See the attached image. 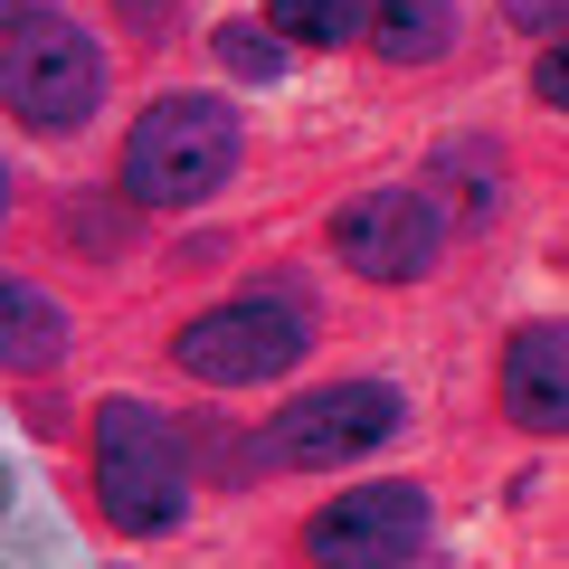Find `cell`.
<instances>
[{
	"label": "cell",
	"instance_id": "6da1fadb",
	"mask_svg": "<svg viewBox=\"0 0 569 569\" xmlns=\"http://www.w3.org/2000/svg\"><path fill=\"white\" fill-rule=\"evenodd\" d=\"M247 162V123L228 96L209 86H181V96H152L133 114L114 152V200L123 209H200L209 190H228Z\"/></svg>",
	"mask_w": 569,
	"mask_h": 569
},
{
	"label": "cell",
	"instance_id": "8992f818",
	"mask_svg": "<svg viewBox=\"0 0 569 569\" xmlns=\"http://www.w3.org/2000/svg\"><path fill=\"white\" fill-rule=\"evenodd\" d=\"M447 209L427 200V190H351V200H332L323 219V247L351 266L361 284H418L447 266Z\"/></svg>",
	"mask_w": 569,
	"mask_h": 569
},
{
	"label": "cell",
	"instance_id": "4fadbf2b",
	"mask_svg": "<svg viewBox=\"0 0 569 569\" xmlns=\"http://www.w3.org/2000/svg\"><path fill=\"white\" fill-rule=\"evenodd\" d=\"M209 58H219V67H228L238 86H276L295 48H276V39H266L257 20H219V39H209Z\"/></svg>",
	"mask_w": 569,
	"mask_h": 569
},
{
	"label": "cell",
	"instance_id": "ffe728a7",
	"mask_svg": "<svg viewBox=\"0 0 569 569\" xmlns=\"http://www.w3.org/2000/svg\"><path fill=\"white\" fill-rule=\"evenodd\" d=\"M0 219H10V162H0Z\"/></svg>",
	"mask_w": 569,
	"mask_h": 569
},
{
	"label": "cell",
	"instance_id": "ac0fdd59",
	"mask_svg": "<svg viewBox=\"0 0 569 569\" xmlns=\"http://www.w3.org/2000/svg\"><path fill=\"white\" fill-rule=\"evenodd\" d=\"M48 10H58V0H0V39H10V29H29V20H48Z\"/></svg>",
	"mask_w": 569,
	"mask_h": 569
},
{
	"label": "cell",
	"instance_id": "277c9868",
	"mask_svg": "<svg viewBox=\"0 0 569 569\" xmlns=\"http://www.w3.org/2000/svg\"><path fill=\"white\" fill-rule=\"evenodd\" d=\"M96 104H104V48L67 10L10 29V48H0V114L20 123V133H48V142L86 133Z\"/></svg>",
	"mask_w": 569,
	"mask_h": 569
},
{
	"label": "cell",
	"instance_id": "e0dca14e",
	"mask_svg": "<svg viewBox=\"0 0 569 569\" xmlns=\"http://www.w3.org/2000/svg\"><path fill=\"white\" fill-rule=\"evenodd\" d=\"M531 96H541V104H569V58H560V39H550L541 67H531Z\"/></svg>",
	"mask_w": 569,
	"mask_h": 569
},
{
	"label": "cell",
	"instance_id": "ba28073f",
	"mask_svg": "<svg viewBox=\"0 0 569 569\" xmlns=\"http://www.w3.org/2000/svg\"><path fill=\"white\" fill-rule=\"evenodd\" d=\"M503 408L531 427V437H560L569 427V332L550 323V313L503 342Z\"/></svg>",
	"mask_w": 569,
	"mask_h": 569
},
{
	"label": "cell",
	"instance_id": "30bf717a",
	"mask_svg": "<svg viewBox=\"0 0 569 569\" xmlns=\"http://www.w3.org/2000/svg\"><path fill=\"white\" fill-rule=\"evenodd\" d=\"M361 39L389 67H437L456 48V0H361Z\"/></svg>",
	"mask_w": 569,
	"mask_h": 569
},
{
	"label": "cell",
	"instance_id": "9c48e42d",
	"mask_svg": "<svg viewBox=\"0 0 569 569\" xmlns=\"http://www.w3.org/2000/svg\"><path fill=\"white\" fill-rule=\"evenodd\" d=\"M58 361H67V305L39 295L29 276H0V370L39 380V370H58Z\"/></svg>",
	"mask_w": 569,
	"mask_h": 569
},
{
	"label": "cell",
	"instance_id": "7a4b0ae2",
	"mask_svg": "<svg viewBox=\"0 0 569 569\" xmlns=\"http://www.w3.org/2000/svg\"><path fill=\"white\" fill-rule=\"evenodd\" d=\"M96 512L123 541H162L190 512V447L152 399H104L96 408Z\"/></svg>",
	"mask_w": 569,
	"mask_h": 569
},
{
	"label": "cell",
	"instance_id": "5b68a950",
	"mask_svg": "<svg viewBox=\"0 0 569 569\" xmlns=\"http://www.w3.org/2000/svg\"><path fill=\"white\" fill-rule=\"evenodd\" d=\"M427 531H437V493L418 475H370V485L332 493L305 522V560L313 569H399L427 550Z\"/></svg>",
	"mask_w": 569,
	"mask_h": 569
},
{
	"label": "cell",
	"instance_id": "52a82bcc",
	"mask_svg": "<svg viewBox=\"0 0 569 569\" xmlns=\"http://www.w3.org/2000/svg\"><path fill=\"white\" fill-rule=\"evenodd\" d=\"M399 418H408L399 380H323V389H305V399H284V408H276V427L257 437V456H276V466H305V475H323V466H361L380 437H399Z\"/></svg>",
	"mask_w": 569,
	"mask_h": 569
},
{
	"label": "cell",
	"instance_id": "5bb4252c",
	"mask_svg": "<svg viewBox=\"0 0 569 569\" xmlns=\"http://www.w3.org/2000/svg\"><path fill=\"white\" fill-rule=\"evenodd\" d=\"M114 20H123V29H133V39H142V48H162V39H171V29H181V0H114Z\"/></svg>",
	"mask_w": 569,
	"mask_h": 569
},
{
	"label": "cell",
	"instance_id": "7c38bea8",
	"mask_svg": "<svg viewBox=\"0 0 569 569\" xmlns=\"http://www.w3.org/2000/svg\"><path fill=\"white\" fill-rule=\"evenodd\" d=\"M437 190H456V219H493V200H503V171H493V142H437ZM447 219V228H456Z\"/></svg>",
	"mask_w": 569,
	"mask_h": 569
},
{
	"label": "cell",
	"instance_id": "8fae6325",
	"mask_svg": "<svg viewBox=\"0 0 569 569\" xmlns=\"http://www.w3.org/2000/svg\"><path fill=\"white\" fill-rule=\"evenodd\" d=\"M257 29L276 48H351L361 39V0H266Z\"/></svg>",
	"mask_w": 569,
	"mask_h": 569
},
{
	"label": "cell",
	"instance_id": "9a60e30c",
	"mask_svg": "<svg viewBox=\"0 0 569 569\" xmlns=\"http://www.w3.org/2000/svg\"><path fill=\"white\" fill-rule=\"evenodd\" d=\"M67 228H77V238H86V257H123V219H114V209L77 200V209H67Z\"/></svg>",
	"mask_w": 569,
	"mask_h": 569
},
{
	"label": "cell",
	"instance_id": "2e32d148",
	"mask_svg": "<svg viewBox=\"0 0 569 569\" xmlns=\"http://www.w3.org/2000/svg\"><path fill=\"white\" fill-rule=\"evenodd\" d=\"M503 20L522 29V39L550 48V39H560V20H569V0H503Z\"/></svg>",
	"mask_w": 569,
	"mask_h": 569
},
{
	"label": "cell",
	"instance_id": "3957f363",
	"mask_svg": "<svg viewBox=\"0 0 569 569\" xmlns=\"http://www.w3.org/2000/svg\"><path fill=\"white\" fill-rule=\"evenodd\" d=\"M313 351V313L305 295H284V284H266V295H228V305L190 313L181 332H171V370L200 389H266L284 380V370Z\"/></svg>",
	"mask_w": 569,
	"mask_h": 569
},
{
	"label": "cell",
	"instance_id": "d6986e66",
	"mask_svg": "<svg viewBox=\"0 0 569 569\" xmlns=\"http://www.w3.org/2000/svg\"><path fill=\"white\" fill-rule=\"evenodd\" d=\"M10 503H20V466L0 456V522H10Z\"/></svg>",
	"mask_w": 569,
	"mask_h": 569
}]
</instances>
